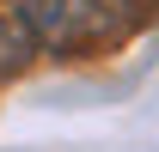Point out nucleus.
<instances>
[{
    "instance_id": "nucleus-1",
    "label": "nucleus",
    "mask_w": 159,
    "mask_h": 152,
    "mask_svg": "<svg viewBox=\"0 0 159 152\" xmlns=\"http://www.w3.org/2000/svg\"><path fill=\"white\" fill-rule=\"evenodd\" d=\"M6 12L43 55H92L122 37L116 0H6Z\"/></svg>"
},
{
    "instance_id": "nucleus-2",
    "label": "nucleus",
    "mask_w": 159,
    "mask_h": 152,
    "mask_svg": "<svg viewBox=\"0 0 159 152\" xmlns=\"http://www.w3.org/2000/svg\"><path fill=\"white\" fill-rule=\"evenodd\" d=\"M25 61H31V43H25V31L12 24V12H0V79L19 73Z\"/></svg>"
},
{
    "instance_id": "nucleus-3",
    "label": "nucleus",
    "mask_w": 159,
    "mask_h": 152,
    "mask_svg": "<svg viewBox=\"0 0 159 152\" xmlns=\"http://www.w3.org/2000/svg\"><path fill=\"white\" fill-rule=\"evenodd\" d=\"M116 6H135V0H116Z\"/></svg>"
}]
</instances>
